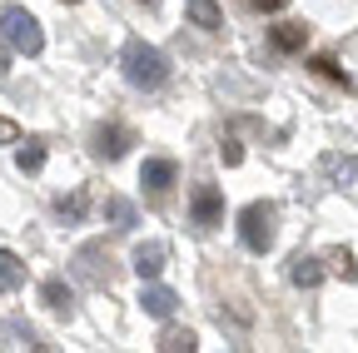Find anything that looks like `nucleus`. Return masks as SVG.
<instances>
[{
  "mask_svg": "<svg viewBox=\"0 0 358 353\" xmlns=\"http://www.w3.org/2000/svg\"><path fill=\"white\" fill-rule=\"evenodd\" d=\"M239 239H244L249 254H268V249H274V204H264V199L244 204L239 209Z\"/></svg>",
  "mask_w": 358,
  "mask_h": 353,
  "instance_id": "nucleus-3",
  "label": "nucleus"
},
{
  "mask_svg": "<svg viewBox=\"0 0 358 353\" xmlns=\"http://www.w3.org/2000/svg\"><path fill=\"white\" fill-rule=\"evenodd\" d=\"M65 6H80V0H65Z\"/></svg>",
  "mask_w": 358,
  "mask_h": 353,
  "instance_id": "nucleus-27",
  "label": "nucleus"
},
{
  "mask_svg": "<svg viewBox=\"0 0 358 353\" xmlns=\"http://www.w3.org/2000/svg\"><path fill=\"white\" fill-rule=\"evenodd\" d=\"M313 70H319V75H329V80H343L348 85V75L338 70V60H329V55H319V60H313Z\"/></svg>",
  "mask_w": 358,
  "mask_h": 353,
  "instance_id": "nucleus-23",
  "label": "nucleus"
},
{
  "mask_svg": "<svg viewBox=\"0 0 358 353\" xmlns=\"http://www.w3.org/2000/svg\"><path fill=\"white\" fill-rule=\"evenodd\" d=\"M10 70V45H0V75Z\"/></svg>",
  "mask_w": 358,
  "mask_h": 353,
  "instance_id": "nucleus-26",
  "label": "nucleus"
},
{
  "mask_svg": "<svg viewBox=\"0 0 358 353\" xmlns=\"http://www.w3.org/2000/svg\"><path fill=\"white\" fill-rule=\"evenodd\" d=\"M319 169H324V180H329L334 189H343V185L358 180V159H353L348 150H329V154L319 159Z\"/></svg>",
  "mask_w": 358,
  "mask_h": 353,
  "instance_id": "nucleus-6",
  "label": "nucleus"
},
{
  "mask_svg": "<svg viewBox=\"0 0 358 353\" xmlns=\"http://www.w3.org/2000/svg\"><path fill=\"white\" fill-rule=\"evenodd\" d=\"M6 329H10V338H20V348H40V333H35L25 319H10Z\"/></svg>",
  "mask_w": 358,
  "mask_h": 353,
  "instance_id": "nucleus-21",
  "label": "nucleus"
},
{
  "mask_svg": "<svg viewBox=\"0 0 358 353\" xmlns=\"http://www.w3.org/2000/svg\"><path fill=\"white\" fill-rule=\"evenodd\" d=\"M0 35H6V45L20 50V55H40L45 50V30H40V20L25 6H6V10H0Z\"/></svg>",
  "mask_w": 358,
  "mask_h": 353,
  "instance_id": "nucleus-2",
  "label": "nucleus"
},
{
  "mask_svg": "<svg viewBox=\"0 0 358 353\" xmlns=\"http://www.w3.org/2000/svg\"><path fill=\"white\" fill-rule=\"evenodd\" d=\"M129 264H134V274H140V279L150 284V279H159V274H164V264H169V244H159V239H150V244H134Z\"/></svg>",
  "mask_w": 358,
  "mask_h": 353,
  "instance_id": "nucleus-5",
  "label": "nucleus"
},
{
  "mask_svg": "<svg viewBox=\"0 0 358 353\" xmlns=\"http://www.w3.org/2000/svg\"><path fill=\"white\" fill-rule=\"evenodd\" d=\"M189 219L199 229H214L219 219H224V189L219 185H194L189 189Z\"/></svg>",
  "mask_w": 358,
  "mask_h": 353,
  "instance_id": "nucleus-4",
  "label": "nucleus"
},
{
  "mask_svg": "<svg viewBox=\"0 0 358 353\" xmlns=\"http://www.w3.org/2000/svg\"><path fill=\"white\" fill-rule=\"evenodd\" d=\"M140 185H145V189H155V194H164V189L174 185V159H145Z\"/></svg>",
  "mask_w": 358,
  "mask_h": 353,
  "instance_id": "nucleus-12",
  "label": "nucleus"
},
{
  "mask_svg": "<svg viewBox=\"0 0 358 353\" xmlns=\"http://www.w3.org/2000/svg\"><path fill=\"white\" fill-rule=\"evenodd\" d=\"M274 45H279L284 55H299V50L308 45V25H299V20H284V25H274Z\"/></svg>",
  "mask_w": 358,
  "mask_h": 353,
  "instance_id": "nucleus-13",
  "label": "nucleus"
},
{
  "mask_svg": "<svg viewBox=\"0 0 358 353\" xmlns=\"http://www.w3.org/2000/svg\"><path fill=\"white\" fill-rule=\"evenodd\" d=\"M129 140H134V135H129L124 124H100V129H95V150H100L105 159H120V154L129 150Z\"/></svg>",
  "mask_w": 358,
  "mask_h": 353,
  "instance_id": "nucleus-11",
  "label": "nucleus"
},
{
  "mask_svg": "<svg viewBox=\"0 0 358 353\" xmlns=\"http://www.w3.org/2000/svg\"><path fill=\"white\" fill-rule=\"evenodd\" d=\"M0 145H20V124L0 115Z\"/></svg>",
  "mask_w": 358,
  "mask_h": 353,
  "instance_id": "nucleus-24",
  "label": "nucleus"
},
{
  "mask_svg": "<svg viewBox=\"0 0 358 353\" xmlns=\"http://www.w3.org/2000/svg\"><path fill=\"white\" fill-rule=\"evenodd\" d=\"M40 298H45V308H50V314H60V319L75 314V289H70L65 279H45V284H40Z\"/></svg>",
  "mask_w": 358,
  "mask_h": 353,
  "instance_id": "nucleus-9",
  "label": "nucleus"
},
{
  "mask_svg": "<svg viewBox=\"0 0 358 353\" xmlns=\"http://www.w3.org/2000/svg\"><path fill=\"white\" fill-rule=\"evenodd\" d=\"M55 214L65 219V224H80V219L90 214V194H85V189H75V194H60V199H55Z\"/></svg>",
  "mask_w": 358,
  "mask_h": 353,
  "instance_id": "nucleus-15",
  "label": "nucleus"
},
{
  "mask_svg": "<svg viewBox=\"0 0 358 353\" xmlns=\"http://www.w3.org/2000/svg\"><path fill=\"white\" fill-rule=\"evenodd\" d=\"M140 308H145L150 319H169L174 308H179V294H174V289H164L159 279H150V284L140 289Z\"/></svg>",
  "mask_w": 358,
  "mask_h": 353,
  "instance_id": "nucleus-7",
  "label": "nucleus"
},
{
  "mask_svg": "<svg viewBox=\"0 0 358 353\" xmlns=\"http://www.w3.org/2000/svg\"><path fill=\"white\" fill-rule=\"evenodd\" d=\"M120 65H124V80L134 90H159V85H169V55L159 45H150V40H124Z\"/></svg>",
  "mask_w": 358,
  "mask_h": 353,
  "instance_id": "nucleus-1",
  "label": "nucleus"
},
{
  "mask_svg": "<svg viewBox=\"0 0 358 353\" xmlns=\"http://www.w3.org/2000/svg\"><path fill=\"white\" fill-rule=\"evenodd\" d=\"M20 284H25V264H20V254L0 249V294H15Z\"/></svg>",
  "mask_w": 358,
  "mask_h": 353,
  "instance_id": "nucleus-14",
  "label": "nucleus"
},
{
  "mask_svg": "<svg viewBox=\"0 0 358 353\" xmlns=\"http://www.w3.org/2000/svg\"><path fill=\"white\" fill-rule=\"evenodd\" d=\"M189 20H194L199 30H219V25H224L219 0H189Z\"/></svg>",
  "mask_w": 358,
  "mask_h": 353,
  "instance_id": "nucleus-17",
  "label": "nucleus"
},
{
  "mask_svg": "<svg viewBox=\"0 0 358 353\" xmlns=\"http://www.w3.org/2000/svg\"><path fill=\"white\" fill-rule=\"evenodd\" d=\"M159 348H164V353H194V348H199V338H194L189 329H164Z\"/></svg>",
  "mask_w": 358,
  "mask_h": 353,
  "instance_id": "nucleus-19",
  "label": "nucleus"
},
{
  "mask_svg": "<svg viewBox=\"0 0 358 353\" xmlns=\"http://www.w3.org/2000/svg\"><path fill=\"white\" fill-rule=\"evenodd\" d=\"M259 10H284V0H254Z\"/></svg>",
  "mask_w": 358,
  "mask_h": 353,
  "instance_id": "nucleus-25",
  "label": "nucleus"
},
{
  "mask_svg": "<svg viewBox=\"0 0 358 353\" xmlns=\"http://www.w3.org/2000/svg\"><path fill=\"white\" fill-rule=\"evenodd\" d=\"M100 259H105V244H80V249H75V279H85V284H105Z\"/></svg>",
  "mask_w": 358,
  "mask_h": 353,
  "instance_id": "nucleus-10",
  "label": "nucleus"
},
{
  "mask_svg": "<svg viewBox=\"0 0 358 353\" xmlns=\"http://www.w3.org/2000/svg\"><path fill=\"white\" fill-rule=\"evenodd\" d=\"M329 264H334V274H343L348 284L358 279V259H353L348 249H334V254H329Z\"/></svg>",
  "mask_w": 358,
  "mask_h": 353,
  "instance_id": "nucleus-20",
  "label": "nucleus"
},
{
  "mask_svg": "<svg viewBox=\"0 0 358 353\" xmlns=\"http://www.w3.org/2000/svg\"><path fill=\"white\" fill-rule=\"evenodd\" d=\"M15 169H20V174H40V169H45V145L25 140V145L15 150Z\"/></svg>",
  "mask_w": 358,
  "mask_h": 353,
  "instance_id": "nucleus-18",
  "label": "nucleus"
},
{
  "mask_svg": "<svg viewBox=\"0 0 358 353\" xmlns=\"http://www.w3.org/2000/svg\"><path fill=\"white\" fill-rule=\"evenodd\" d=\"M105 219H110L115 229H134V224H140L134 204H129V199H120V194H110V199H105Z\"/></svg>",
  "mask_w": 358,
  "mask_h": 353,
  "instance_id": "nucleus-16",
  "label": "nucleus"
},
{
  "mask_svg": "<svg viewBox=\"0 0 358 353\" xmlns=\"http://www.w3.org/2000/svg\"><path fill=\"white\" fill-rule=\"evenodd\" d=\"M219 159L229 164V169H234V164H244V145H234V140H224V145H219Z\"/></svg>",
  "mask_w": 358,
  "mask_h": 353,
  "instance_id": "nucleus-22",
  "label": "nucleus"
},
{
  "mask_svg": "<svg viewBox=\"0 0 358 353\" xmlns=\"http://www.w3.org/2000/svg\"><path fill=\"white\" fill-rule=\"evenodd\" d=\"M324 274H329L324 259H313V254H294V259H289V284H294V289H319Z\"/></svg>",
  "mask_w": 358,
  "mask_h": 353,
  "instance_id": "nucleus-8",
  "label": "nucleus"
}]
</instances>
